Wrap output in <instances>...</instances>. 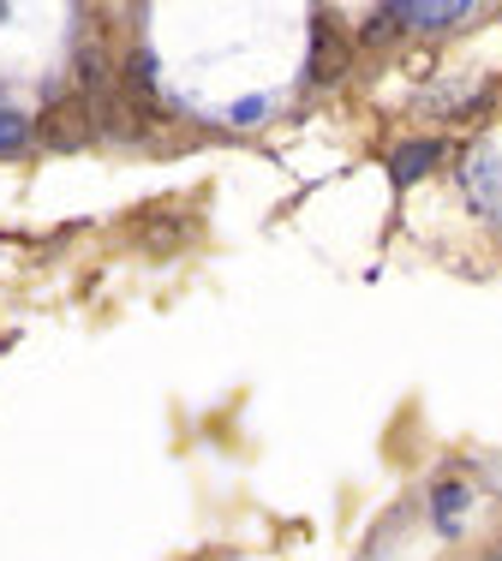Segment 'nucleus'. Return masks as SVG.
<instances>
[{
  "label": "nucleus",
  "mask_w": 502,
  "mask_h": 561,
  "mask_svg": "<svg viewBox=\"0 0 502 561\" xmlns=\"http://www.w3.org/2000/svg\"><path fill=\"white\" fill-rule=\"evenodd\" d=\"M460 185H467V204L479 209L484 221H502V156L497 150H479L460 173Z\"/></svg>",
  "instance_id": "1"
},
{
  "label": "nucleus",
  "mask_w": 502,
  "mask_h": 561,
  "mask_svg": "<svg viewBox=\"0 0 502 561\" xmlns=\"http://www.w3.org/2000/svg\"><path fill=\"white\" fill-rule=\"evenodd\" d=\"M341 72H347V36H341V24L329 12H317L311 19V84H335Z\"/></svg>",
  "instance_id": "2"
},
{
  "label": "nucleus",
  "mask_w": 502,
  "mask_h": 561,
  "mask_svg": "<svg viewBox=\"0 0 502 561\" xmlns=\"http://www.w3.org/2000/svg\"><path fill=\"white\" fill-rule=\"evenodd\" d=\"M36 138H43L48 150H78V144L90 138V108L84 102H55V108L36 119Z\"/></svg>",
  "instance_id": "3"
},
{
  "label": "nucleus",
  "mask_w": 502,
  "mask_h": 561,
  "mask_svg": "<svg viewBox=\"0 0 502 561\" xmlns=\"http://www.w3.org/2000/svg\"><path fill=\"white\" fill-rule=\"evenodd\" d=\"M395 24H407V31H443V24H460L467 19V0H407V7H389Z\"/></svg>",
  "instance_id": "4"
},
{
  "label": "nucleus",
  "mask_w": 502,
  "mask_h": 561,
  "mask_svg": "<svg viewBox=\"0 0 502 561\" xmlns=\"http://www.w3.org/2000/svg\"><path fill=\"white\" fill-rule=\"evenodd\" d=\"M437 156H443V150H437L431 138H425V144H401V150L389 156V180H395V185H413V180H425V173L437 168Z\"/></svg>",
  "instance_id": "5"
},
{
  "label": "nucleus",
  "mask_w": 502,
  "mask_h": 561,
  "mask_svg": "<svg viewBox=\"0 0 502 561\" xmlns=\"http://www.w3.org/2000/svg\"><path fill=\"white\" fill-rule=\"evenodd\" d=\"M31 138H36V119H24V114H7V108H0V156L24 150Z\"/></svg>",
  "instance_id": "6"
},
{
  "label": "nucleus",
  "mask_w": 502,
  "mask_h": 561,
  "mask_svg": "<svg viewBox=\"0 0 502 561\" xmlns=\"http://www.w3.org/2000/svg\"><path fill=\"white\" fill-rule=\"evenodd\" d=\"M455 507H467V490H460V484H443V490H437V519H443V526H455Z\"/></svg>",
  "instance_id": "7"
},
{
  "label": "nucleus",
  "mask_w": 502,
  "mask_h": 561,
  "mask_svg": "<svg viewBox=\"0 0 502 561\" xmlns=\"http://www.w3.org/2000/svg\"><path fill=\"white\" fill-rule=\"evenodd\" d=\"M389 36H395V12H389V7H377V12H372V24H365V43H389Z\"/></svg>",
  "instance_id": "8"
},
{
  "label": "nucleus",
  "mask_w": 502,
  "mask_h": 561,
  "mask_svg": "<svg viewBox=\"0 0 502 561\" xmlns=\"http://www.w3.org/2000/svg\"><path fill=\"white\" fill-rule=\"evenodd\" d=\"M258 114H263V102H258V96H246L240 108H233V119H258Z\"/></svg>",
  "instance_id": "9"
},
{
  "label": "nucleus",
  "mask_w": 502,
  "mask_h": 561,
  "mask_svg": "<svg viewBox=\"0 0 502 561\" xmlns=\"http://www.w3.org/2000/svg\"><path fill=\"white\" fill-rule=\"evenodd\" d=\"M491 561H502V550H497V556H491Z\"/></svg>",
  "instance_id": "10"
}]
</instances>
